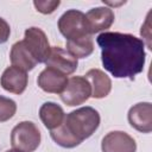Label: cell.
Returning <instances> with one entry per match:
<instances>
[{
  "label": "cell",
  "instance_id": "1",
  "mask_svg": "<svg viewBox=\"0 0 152 152\" xmlns=\"http://www.w3.org/2000/svg\"><path fill=\"white\" fill-rule=\"evenodd\" d=\"M96 42L101 49L103 68L115 78L131 81L144 70L146 52L142 39L121 32H102Z\"/></svg>",
  "mask_w": 152,
  "mask_h": 152
},
{
  "label": "cell",
  "instance_id": "2",
  "mask_svg": "<svg viewBox=\"0 0 152 152\" xmlns=\"http://www.w3.org/2000/svg\"><path fill=\"white\" fill-rule=\"evenodd\" d=\"M62 126L80 145L95 133L100 126V114L93 107H81L65 115Z\"/></svg>",
  "mask_w": 152,
  "mask_h": 152
},
{
  "label": "cell",
  "instance_id": "3",
  "mask_svg": "<svg viewBox=\"0 0 152 152\" xmlns=\"http://www.w3.org/2000/svg\"><path fill=\"white\" fill-rule=\"evenodd\" d=\"M58 30L66 42H75L91 37L86 14L78 10H69L58 19Z\"/></svg>",
  "mask_w": 152,
  "mask_h": 152
},
{
  "label": "cell",
  "instance_id": "4",
  "mask_svg": "<svg viewBox=\"0 0 152 152\" xmlns=\"http://www.w3.org/2000/svg\"><path fill=\"white\" fill-rule=\"evenodd\" d=\"M40 132L32 121L19 122L11 133L12 148L21 152H34L40 145Z\"/></svg>",
  "mask_w": 152,
  "mask_h": 152
},
{
  "label": "cell",
  "instance_id": "5",
  "mask_svg": "<svg viewBox=\"0 0 152 152\" xmlns=\"http://www.w3.org/2000/svg\"><path fill=\"white\" fill-rule=\"evenodd\" d=\"M90 96V84L84 76H72L68 78V83L61 93V100L69 107L82 104Z\"/></svg>",
  "mask_w": 152,
  "mask_h": 152
},
{
  "label": "cell",
  "instance_id": "6",
  "mask_svg": "<svg viewBox=\"0 0 152 152\" xmlns=\"http://www.w3.org/2000/svg\"><path fill=\"white\" fill-rule=\"evenodd\" d=\"M23 43L30 51L34 61L38 63H44L50 53V44L45 32L39 27H30L25 31Z\"/></svg>",
  "mask_w": 152,
  "mask_h": 152
},
{
  "label": "cell",
  "instance_id": "7",
  "mask_svg": "<svg viewBox=\"0 0 152 152\" xmlns=\"http://www.w3.org/2000/svg\"><path fill=\"white\" fill-rule=\"evenodd\" d=\"M44 63L46 68L55 69L65 76L74 74L78 65L77 58L59 46H51L50 53Z\"/></svg>",
  "mask_w": 152,
  "mask_h": 152
},
{
  "label": "cell",
  "instance_id": "8",
  "mask_svg": "<svg viewBox=\"0 0 152 152\" xmlns=\"http://www.w3.org/2000/svg\"><path fill=\"white\" fill-rule=\"evenodd\" d=\"M102 152H135V140L122 131H113L107 133L101 141Z\"/></svg>",
  "mask_w": 152,
  "mask_h": 152
},
{
  "label": "cell",
  "instance_id": "9",
  "mask_svg": "<svg viewBox=\"0 0 152 152\" xmlns=\"http://www.w3.org/2000/svg\"><path fill=\"white\" fill-rule=\"evenodd\" d=\"M129 125L141 133L152 131V104L150 102H139L128 110Z\"/></svg>",
  "mask_w": 152,
  "mask_h": 152
},
{
  "label": "cell",
  "instance_id": "10",
  "mask_svg": "<svg viewBox=\"0 0 152 152\" xmlns=\"http://www.w3.org/2000/svg\"><path fill=\"white\" fill-rule=\"evenodd\" d=\"M28 82L27 72L17 68V66H8L5 69L0 77V84L1 87L10 93L20 95L25 91Z\"/></svg>",
  "mask_w": 152,
  "mask_h": 152
},
{
  "label": "cell",
  "instance_id": "11",
  "mask_svg": "<svg viewBox=\"0 0 152 152\" xmlns=\"http://www.w3.org/2000/svg\"><path fill=\"white\" fill-rule=\"evenodd\" d=\"M38 87L45 93L61 94L68 83V77L51 68H45L37 78Z\"/></svg>",
  "mask_w": 152,
  "mask_h": 152
},
{
  "label": "cell",
  "instance_id": "12",
  "mask_svg": "<svg viewBox=\"0 0 152 152\" xmlns=\"http://www.w3.org/2000/svg\"><path fill=\"white\" fill-rule=\"evenodd\" d=\"M86 18L88 21L90 33L94 34V33H97V32L109 28L112 26V24L114 23L115 15H114V12L112 8L104 6V7L91 8L86 14Z\"/></svg>",
  "mask_w": 152,
  "mask_h": 152
},
{
  "label": "cell",
  "instance_id": "13",
  "mask_svg": "<svg viewBox=\"0 0 152 152\" xmlns=\"http://www.w3.org/2000/svg\"><path fill=\"white\" fill-rule=\"evenodd\" d=\"M90 84L91 96L94 99H103L112 90V81L107 74L100 69H90L84 75Z\"/></svg>",
  "mask_w": 152,
  "mask_h": 152
},
{
  "label": "cell",
  "instance_id": "14",
  "mask_svg": "<svg viewBox=\"0 0 152 152\" xmlns=\"http://www.w3.org/2000/svg\"><path fill=\"white\" fill-rule=\"evenodd\" d=\"M39 118L44 126L52 131L62 125L65 114L63 108L55 102H45L39 108Z\"/></svg>",
  "mask_w": 152,
  "mask_h": 152
},
{
  "label": "cell",
  "instance_id": "15",
  "mask_svg": "<svg viewBox=\"0 0 152 152\" xmlns=\"http://www.w3.org/2000/svg\"><path fill=\"white\" fill-rule=\"evenodd\" d=\"M10 59L13 66H17L26 72L28 70H32L37 65V62L34 61L30 51L26 49L23 40H19L12 45L10 52Z\"/></svg>",
  "mask_w": 152,
  "mask_h": 152
},
{
  "label": "cell",
  "instance_id": "16",
  "mask_svg": "<svg viewBox=\"0 0 152 152\" xmlns=\"http://www.w3.org/2000/svg\"><path fill=\"white\" fill-rule=\"evenodd\" d=\"M66 51L75 58H86L90 56L94 51L93 36L75 42H66Z\"/></svg>",
  "mask_w": 152,
  "mask_h": 152
},
{
  "label": "cell",
  "instance_id": "17",
  "mask_svg": "<svg viewBox=\"0 0 152 152\" xmlns=\"http://www.w3.org/2000/svg\"><path fill=\"white\" fill-rule=\"evenodd\" d=\"M17 112V103L10 99L0 95V122L8 121Z\"/></svg>",
  "mask_w": 152,
  "mask_h": 152
},
{
  "label": "cell",
  "instance_id": "18",
  "mask_svg": "<svg viewBox=\"0 0 152 152\" xmlns=\"http://www.w3.org/2000/svg\"><path fill=\"white\" fill-rule=\"evenodd\" d=\"M59 1L58 0H53V1H33V5L36 7V10L43 14H50L52 12H55V10L59 6Z\"/></svg>",
  "mask_w": 152,
  "mask_h": 152
},
{
  "label": "cell",
  "instance_id": "19",
  "mask_svg": "<svg viewBox=\"0 0 152 152\" xmlns=\"http://www.w3.org/2000/svg\"><path fill=\"white\" fill-rule=\"evenodd\" d=\"M11 34V27L8 25V23L0 17V44H4L8 40Z\"/></svg>",
  "mask_w": 152,
  "mask_h": 152
},
{
  "label": "cell",
  "instance_id": "20",
  "mask_svg": "<svg viewBox=\"0 0 152 152\" xmlns=\"http://www.w3.org/2000/svg\"><path fill=\"white\" fill-rule=\"evenodd\" d=\"M150 14H151V12L148 13V15H147V18H146V21H145V24L141 26V31H140V33H141V36L145 33V32H147V40H148V44L151 45V42H150V39H151V28H150Z\"/></svg>",
  "mask_w": 152,
  "mask_h": 152
},
{
  "label": "cell",
  "instance_id": "21",
  "mask_svg": "<svg viewBox=\"0 0 152 152\" xmlns=\"http://www.w3.org/2000/svg\"><path fill=\"white\" fill-rule=\"evenodd\" d=\"M6 152H21V151H18V150H8V151H6Z\"/></svg>",
  "mask_w": 152,
  "mask_h": 152
}]
</instances>
